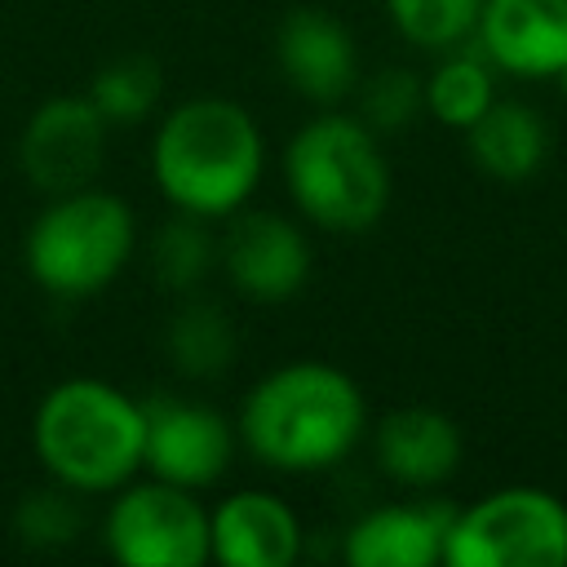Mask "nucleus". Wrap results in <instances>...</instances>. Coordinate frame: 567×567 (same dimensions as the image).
Returning <instances> with one entry per match:
<instances>
[{"label": "nucleus", "mask_w": 567, "mask_h": 567, "mask_svg": "<svg viewBox=\"0 0 567 567\" xmlns=\"http://www.w3.org/2000/svg\"><path fill=\"white\" fill-rule=\"evenodd\" d=\"M235 430L266 470L319 474L359 447L368 403L350 372L319 359H297L266 372L244 394Z\"/></svg>", "instance_id": "f257e3e1"}, {"label": "nucleus", "mask_w": 567, "mask_h": 567, "mask_svg": "<svg viewBox=\"0 0 567 567\" xmlns=\"http://www.w3.org/2000/svg\"><path fill=\"white\" fill-rule=\"evenodd\" d=\"M266 168L261 124L235 97L199 93L164 111L151 137V177L159 195L190 217L217 221L248 204Z\"/></svg>", "instance_id": "f03ea898"}, {"label": "nucleus", "mask_w": 567, "mask_h": 567, "mask_svg": "<svg viewBox=\"0 0 567 567\" xmlns=\"http://www.w3.org/2000/svg\"><path fill=\"white\" fill-rule=\"evenodd\" d=\"M142 403L102 377H66L49 385L31 416L35 461L75 496L124 487L142 470Z\"/></svg>", "instance_id": "7ed1b4c3"}, {"label": "nucleus", "mask_w": 567, "mask_h": 567, "mask_svg": "<svg viewBox=\"0 0 567 567\" xmlns=\"http://www.w3.org/2000/svg\"><path fill=\"white\" fill-rule=\"evenodd\" d=\"M284 182L306 221L332 235H359L385 217L390 159L359 115L319 111L284 151Z\"/></svg>", "instance_id": "20e7f679"}, {"label": "nucleus", "mask_w": 567, "mask_h": 567, "mask_svg": "<svg viewBox=\"0 0 567 567\" xmlns=\"http://www.w3.org/2000/svg\"><path fill=\"white\" fill-rule=\"evenodd\" d=\"M137 248V217L128 199L102 186L53 195L22 239V261L35 288L62 301L93 297L120 279Z\"/></svg>", "instance_id": "39448f33"}, {"label": "nucleus", "mask_w": 567, "mask_h": 567, "mask_svg": "<svg viewBox=\"0 0 567 567\" xmlns=\"http://www.w3.org/2000/svg\"><path fill=\"white\" fill-rule=\"evenodd\" d=\"M447 567H567V505L536 483H509L452 514Z\"/></svg>", "instance_id": "423d86ee"}, {"label": "nucleus", "mask_w": 567, "mask_h": 567, "mask_svg": "<svg viewBox=\"0 0 567 567\" xmlns=\"http://www.w3.org/2000/svg\"><path fill=\"white\" fill-rule=\"evenodd\" d=\"M102 545L124 567H199L213 558L208 509L168 478H128L106 505Z\"/></svg>", "instance_id": "0eeeda50"}, {"label": "nucleus", "mask_w": 567, "mask_h": 567, "mask_svg": "<svg viewBox=\"0 0 567 567\" xmlns=\"http://www.w3.org/2000/svg\"><path fill=\"white\" fill-rule=\"evenodd\" d=\"M142 412H146L142 465L155 478L204 492L230 470L239 430L217 408L199 399H182V394H151Z\"/></svg>", "instance_id": "6e6552de"}, {"label": "nucleus", "mask_w": 567, "mask_h": 567, "mask_svg": "<svg viewBox=\"0 0 567 567\" xmlns=\"http://www.w3.org/2000/svg\"><path fill=\"white\" fill-rule=\"evenodd\" d=\"M106 115L89 93H58L40 102L18 137V164L31 186L62 195L75 186H93L106 164Z\"/></svg>", "instance_id": "1a4fd4ad"}, {"label": "nucleus", "mask_w": 567, "mask_h": 567, "mask_svg": "<svg viewBox=\"0 0 567 567\" xmlns=\"http://www.w3.org/2000/svg\"><path fill=\"white\" fill-rule=\"evenodd\" d=\"M217 266L248 301H288L310 279V239L270 208H235L217 235Z\"/></svg>", "instance_id": "9d476101"}, {"label": "nucleus", "mask_w": 567, "mask_h": 567, "mask_svg": "<svg viewBox=\"0 0 567 567\" xmlns=\"http://www.w3.org/2000/svg\"><path fill=\"white\" fill-rule=\"evenodd\" d=\"M483 58L514 80H554L567 62V0H483Z\"/></svg>", "instance_id": "9b49d317"}, {"label": "nucleus", "mask_w": 567, "mask_h": 567, "mask_svg": "<svg viewBox=\"0 0 567 567\" xmlns=\"http://www.w3.org/2000/svg\"><path fill=\"white\" fill-rule=\"evenodd\" d=\"M275 62L284 80L319 106H332L359 89V44L350 27L323 9H292L279 22Z\"/></svg>", "instance_id": "f8f14e48"}, {"label": "nucleus", "mask_w": 567, "mask_h": 567, "mask_svg": "<svg viewBox=\"0 0 567 567\" xmlns=\"http://www.w3.org/2000/svg\"><path fill=\"white\" fill-rule=\"evenodd\" d=\"M213 558L221 567H292L301 558V518L297 509L266 492L239 487L208 509Z\"/></svg>", "instance_id": "ddd939ff"}, {"label": "nucleus", "mask_w": 567, "mask_h": 567, "mask_svg": "<svg viewBox=\"0 0 567 567\" xmlns=\"http://www.w3.org/2000/svg\"><path fill=\"white\" fill-rule=\"evenodd\" d=\"M461 452H465L461 425L447 412L425 408V403L394 408L372 430L377 470L385 478H394L399 487L425 492V487L447 483L461 470Z\"/></svg>", "instance_id": "4468645a"}, {"label": "nucleus", "mask_w": 567, "mask_h": 567, "mask_svg": "<svg viewBox=\"0 0 567 567\" xmlns=\"http://www.w3.org/2000/svg\"><path fill=\"white\" fill-rule=\"evenodd\" d=\"M447 505H377L359 514L341 536V558L350 567H434L443 563V540L452 527Z\"/></svg>", "instance_id": "2eb2a0df"}, {"label": "nucleus", "mask_w": 567, "mask_h": 567, "mask_svg": "<svg viewBox=\"0 0 567 567\" xmlns=\"http://www.w3.org/2000/svg\"><path fill=\"white\" fill-rule=\"evenodd\" d=\"M465 151L474 168L487 173L492 182H527L549 159V124L536 106L496 97L465 128Z\"/></svg>", "instance_id": "dca6fc26"}, {"label": "nucleus", "mask_w": 567, "mask_h": 567, "mask_svg": "<svg viewBox=\"0 0 567 567\" xmlns=\"http://www.w3.org/2000/svg\"><path fill=\"white\" fill-rule=\"evenodd\" d=\"M164 350L182 377H221L235 363V323L213 301H186L164 328Z\"/></svg>", "instance_id": "f3484780"}, {"label": "nucleus", "mask_w": 567, "mask_h": 567, "mask_svg": "<svg viewBox=\"0 0 567 567\" xmlns=\"http://www.w3.org/2000/svg\"><path fill=\"white\" fill-rule=\"evenodd\" d=\"M496 102L492 62L474 53H452L425 75V111L447 128H470L487 106Z\"/></svg>", "instance_id": "a211bd4d"}, {"label": "nucleus", "mask_w": 567, "mask_h": 567, "mask_svg": "<svg viewBox=\"0 0 567 567\" xmlns=\"http://www.w3.org/2000/svg\"><path fill=\"white\" fill-rule=\"evenodd\" d=\"M159 93H164V75H159V62L146 58V53L111 58L93 75V84H89V97L106 115V124H137V120H146L159 106Z\"/></svg>", "instance_id": "6ab92c4d"}, {"label": "nucleus", "mask_w": 567, "mask_h": 567, "mask_svg": "<svg viewBox=\"0 0 567 567\" xmlns=\"http://www.w3.org/2000/svg\"><path fill=\"white\" fill-rule=\"evenodd\" d=\"M217 266V239L204 230V217L177 213L151 239V270L168 292H190Z\"/></svg>", "instance_id": "aec40b11"}, {"label": "nucleus", "mask_w": 567, "mask_h": 567, "mask_svg": "<svg viewBox=\"0 0 567 567\" xmlns=\"http://www.w3.org/2000/svg\"><path fill=\"white\" fill-rule=\"evenodd\" d=\"M478 9L483 0H385V13L399 35L430 53H447L465 35H474Z\"/></svg>", "instance_id": "412c9836"}, {"label": "nucleus", "mask_w": 567, "mask_h": 567, "mask_svg": "<svg viewBox=\"0 0 567 567\" xmlns=\"http://www.w3.org/2000/svg\"><path fill=\"white\" fill-rule=\"evenodd\" d=\"M75 492L53 483V487H40V492H27L13 509V532L27 549H62L80 536V505L71 501Z\"/></svg>", "instance_id": "4be33fe9"}, {"label": "nucleus", "mask_w": 567, "mask_h": 567, "mask_svg": "<svg viewBox=\"0 0 567 567\" xmlns=\"http://www.w3.org/2000/svg\"><path fill=\"white\" fill-rule=\"evenodd\" d=\"M425 111V80L408 66H385L359 84V120L377 133H394Z\"/></svg>", "instance_id": "5701e85b"}, {"label": "nucleus", "mask_w": 567, "mask_h": 567, "mask_svg": "<svg viewBox=\"0 0 567 567\" xmlns=\"http://www.w3.org/2000/svg\"><path fill=\"white\" fill-rule=\"evenodd\" d=\"M554 80H558V89H563V97H567V62L558 66V75H554Z\"/></svg>", "instance_id": "b1692460"}]
</instances>
